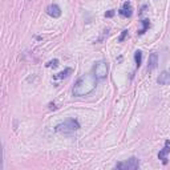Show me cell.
<instances>
[{
  "label": "cell",
  "instance_id": "9c48e42d",
  "mask_svg": "<svg viewBox=\"0 0 170 170\" xmlns=\"http://www.w3.org/2000/svg\"><path fill=\"white\" fill-rule=\"evenodd\" d=\"M157 83L160 85H169L170 84V73L169 72H162L157 77Z\"/></svg>",
  "mask_w": 170,
  "mask_h": 170
},
{
  "label": "cell",
  "instance_id": "6da1fadb",
  "mask_svg": "<svg viewBox=\"0 0 170 170\" xmlns=\"http://www.w3.org/2000/svg\"><path fill=\"white\" fill-rule=\"evenodd\" d=\"M96 85H97V78L94 75H84L75 84L72 93L76 97H84L96 89Z\"/></svg>",
  "mask_w": 170,
  "mask_h": 170
},
{
  "label": "cell",
  "instance_id": "8fae6325",
  "mask_svg": "<svg viewBox=\"0 0 170 170\" xmlns=\"http://www.w3.org/2000/svg\"><path fill=\"white\" fill-rule=\"evenodd\" d=\"M69 73H72V69H70V68H67V69H64L62 72L57 73V76H54V77L56 78H65V77L69 76Z\"/></svg>",
  "mask_w": 170,
  "mask_h": 170
},
{
  "label": "cell",
  "instance_id": "3957f363",
  "mask_svg": "<svg viewBox=\"0 0 170 170\" xmlns=\"http://www.w3.org/2000/svg\"><path fill=\"white\" fill-rule=\"evenodd\" d=\"M93 70H94V76L97 80H104L106 77V75H108V64H106V61L101 60V61L96 62Z\"/></svg>",
  "mask_w": 170,
  "mask_h": 170
},
{
  "label": "cell",
  "instance_id": "52a82bcc",
  "mask_svg": "<svg viewBox=\"0 0 170 170\" xmlns=\"http://www.w3.org/2000/svg\"><path fill=\"white\" fill-rule=\"evenodd\" d=\"M157 67H158V54L152 53L149 56V60H147V70L152 72V70H154Z\"/></svg>",
  "mask_w": 170,
  "mask_h": 170
},
{
  "label": "cell",
  "instance_id": "7c38bea8",
  "mask_svg": "<svg viewBox=\"0 0 170 170\" xmlns=\"http://www.w3.org/2000/svg\"><path fill=\"white\" fill-rule=\"evenodd\" d=\"M134 60H136V65H137V68H138L142 62V52L141 51H137L136 53H134Z\"/></svg>",
  "mask_w": 170,
  "mask_h": 170
},
{
  "label": "cell",
  "instance_id": "ba28073f",
  "mask_svg": "<svg viewBox=\"0 0 170 170\" xmlns=\"http://www.w3.org/2000/svg\"><path fill=\"white\" fill-rule=\"evenodd\" d=\"M118 13L122 16V17H130L131 16V5L129 1H125L122 8L118 11Z\"/></svg>",
  "mask_w": 170,
  "mask_h": 170
},
{
  "label": "cell",
  "instance_id": "30bf717a",
  "mask_svg": "<svg viewBox=\"0 0 170 170\" xmlns=\"http://www.w3.org/2000/svg\"><path fill=\"white\" fill-rule=\"evenodd\" d=\"M141 23H142V29H141V31H138V35H144L145 32L147 31V28L150 27V21L147 20V19H144Z\"/></svg>",
  "mask_w": 170,
  "mask_h": 170
},
{
  "label": "cell",
  "instance_id": "4fadbf2b",
  "mask_svg": "<svg viewBox=\"0 0 170 170\" xmlns=\"http://www.w3.org/2000/svg\"><path fill=\"white\" fill-rule=\"evenodd\" d=\"M57 65H59V60H57V59H54V60H52V61H49L48 64H46V67H48V68H52V67H53V68H56Z\"/></svg>",
  "mask_w": 170,
  "mask_h": 170
},
{
  "label": "cell",
  "instance_id": "7a4b0ae2",
  "mask_svg": "<svg viewBox=\"0 0 170 170\" xmlns=\"http://www.w3.org/2000/svg\"><path fill=\"white\" fill-rule=\"evenodd\" d=\"M78 129H80V122H78L77 120L68 118V120H65L64 122H61V124L56 125L54 131H56V133H61V134H70V133H73V131L78 130Z\"/></svg>",
  "mask_w": 170,
  "mask_h": 170
},
{
  "label": "cell",
  "instance_id": "277c9868",
  "mask_svg": "<svg viewBox=\"0 0 170 170\" xmlns=\"http://www.w3.org/2000/svg\"><path fill=\"white\" fill-rule=\"evenodd\" d=\"M138 168H139V161L136 157H131L125 162H118L116 165V169L120 170H137Z\"/></svg>",
  "mask_w": 170,
  "mask_h": 170
},
{
  "label": "cell",
  "instance_id": "5b68a950",
  "mask_svg": "<svg viewBox=\"0 0 170 170\" xmlns=\"http://www.w3.org/2000/svg\"><path fill=\"white\" fill-rule=\"evenodd\" d=\"M169 153H170V141H169V139H166L163 149L158 153V158L162 161L163 165H166V163H168V154H169Z\"/></svg>",
  "mask_w": 170,
  "mask_h": 170
},
{
  "label": "cell",
  "instance_id": "9a60e30c",
  "mask_svg": "<svg viewBox=\"0 0 170 170\" xmlns=\"http://www.w3.org/2000/svg\"><path fill=\"white\" fill-rule=\"evenodd\" d=\"M106 17H112V16H114V11H108V12L105 13Z\"/></svg>",
  "mask_w": 170,
  "mask_h": 170
},
{
  "label": "cell",
  "instance_id": "5bb4252c",
  "mask_svg": "<svg viewBox=\"0 0 170 170\" xmlns=\"http://www.w3.org/2000/svg\"><path fill=\"white\" fill-rule=\"evenodd\" d=\"M126 35H128V29H124V31H122V33H121V36L118 37V41H124L125 37H126Z\"/></svg>",
  "mask_w": 170,
  "mask_h": 170
},
{
  "label": "cell",
  "instance_id": "8992f818",
  "mask_svg": "<svg viewBox=\"0 0 170 170\" xmlns=\"http://www.w3.org/2000/svg\"><path fill=\"white\" fill-rule=\"evenodd\" d=\"M46 13H48L51 17H60L61 16V9H60V7L57 4H51L48 8H46Z\"/></svg>",
  "mask_w": 170,
  "mask_h": 170
}]
</instances>
